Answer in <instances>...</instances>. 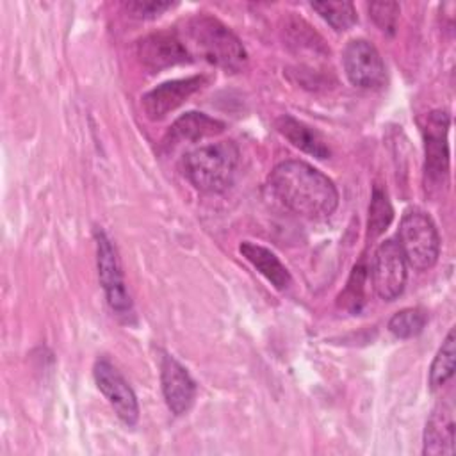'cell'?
Returning a JSON list of instances; mask_svg holds the SVG:
<instances>
[{"label":"cell","mask_w":456,"mask_h":456,"mask_svg":"<svg viewBox=\"0 0 456 456\" xmlns=\"http://www.w3.org/2000/svg\"><path fill=\"white\" fill-rule=\"evenodd\" d=\"M422 452L428 456L454 452V408L451 403H438L428 417Z\"/></svg>","instance_id":"4fadbf2b"},{"label":"cell","mask_w":456,"mask_h":456,"mask_svg":"<svg viewBox=\"0 0 456 456\" xmlns=\"http://www.w3.org/2000/svg\"><path fill=\"white\" fill-rule=\"evenodd\" d=\"M242 256L278 290H285L290 287L292 278L289 269L281 264V260L265 246L255 244L251 240H244L240 244Z\"/></svg>","instance_id":"5bb4252c"},{"label":"cell","mask_w":456,"mask_h":456,"mask_svg":"<svg viewBox=\"0 0 456 456\" xmlns=\"http://www.w3.org/2000/svg\"><path fill=\"white\" fill-rule=\"evenodd\" d=\"M240 153L233 141L210 142L191 150L182 159L187 180L203 192H223L235 178Z\"/></svg>","instance_id":"3957f363"},{"label":"cell","mask_w":456,"mask_h":456,"mask_svg":"<svg viewBox=\"0 0 456 456\" xmlns=\"http://www.w3.org/2000/svg\"><path fill=\"white\" fill-rule=\"evenodd\" d=\"M347 80L362 89H379L387 84V68L378 48L367 39H351L342 52Z\"/></svg>","instance_id":"8992f818"},{"label":"cell","mask_w":456,"mask_h":456,"mask_svg":"<svg viewBox=\"0 0 456 456\" xmlns=\"http://www.w3.org/2000/svg\"><path fill=\"white\" fill-rule=\"evenodd\" d=\"M310 7L338 32L349 30L358 20L353 2H312Z\"/></svg>","instance_id":"ac0fdd59"},{"label":"cell","mask_w":456,"mask_h":456,"mask_svg":"<svg viewBox=\"0 0 456 456\" xmlns=\"http://www.w3.org/2000/svg\"><path fill=\"white\" fill-rule=\"evenodd\" d=\"M363 281H365V267L363 265H356L353 269L351 280L347 283L346 294H351L349 299H346L347 303H351L353 310H358V303L362 301V292H363Z\"/></svg>","instance_id":"603a6c76"},{"label":"cell","mask_w":456,"mask_h":456,"mask_svg":"<svg viewBox=\"0 0 456 456\" xmlns=\"http://www.w3.org/2000/svg\"><path fill=\"white\" fill-rule=\"evenodd\" d=\"M137 55L141 62L153 71L187 62L191 57L180 36L169 30L153 32L142 37L137 43Z\"/></svg>","instance_id":"30bf717a"},{"label":"cell","mask_w":456,"mask_h":456,"mask_svg":"<svg viewBox=\"0 0 456 456\" xmlns=\"http://www.w3.org/2000/svg\"><path fill=\"white\" fill-rule=\"evenodd\" d=\"M178 36L191 55H200L224 69L239 71L248 61L240 39L217 18L205 12L185 20Z\"/></svg>","instance_id":"7a4b0ae2"},{"label":"cell","mask_w":456,"mask_h":456,"mask_svg":"<svg viewBox=\"0 0 456 456\" xmlns=\"http://www.w3.org/2000/svg\"><path fill=\"white\" fill-rule=\"evenodd\" d=\"M93 376L96 387L105 395L116 415L125 424L134 426L139 419V404L132 387L123 378V374L107 358H98L93 367Z\"/></svg>","instance_id":"ba28073f"},{"label":"cell","mask_w":456,"mask_h":456,"mask_svg":"<svg viewBox=\"0 0 456 456\" xmlns=\"http://www.w3.org/2000/svg\"><path fill=\"white\" fill-rule=\"evenodd\" d=\"M224 130V123L210 118L203 112H185L180 118L175 119V123L169 126L167 137L171 142H196L212 135H217Z\"/></svg>","instance_id":"2e32d148"},{"label":"cell","mask_w":456,"mask_h":456,"mask_svg":"<svg viewBox=\"0 0 456 456\" xmlns=\"http://www.w3.org/2000/svg\"><path fill=\"white\" fill-rule=\"evenodd\" d=\"M392 217H394V208L390 205L387 191L376 185L372 191L370 205H369V221H367L369 237L381 235L392 223Z\"/></svg>","instance_id":"ffe728a7"},{"label":"cell","mask_w":456,"mask_h":456,"mask_svg":"<svg viewBox=\"0 0 456 456\" xmlns=\"http://www.w3.org/2000/svg\"><path fill=\"white\" fill-rule=\"evenodd\" d=\"M276 130L296 148H299L301 151L314 155L315 159H326L330 157V148L326 144V141L322 139V135L314 130L312 126H308L306 123L283 114L276 119Z\"/></svg>","instance_id":"9a60e30c"},{"label":"cell","mask_w":456,"mask_h":456,"mask_svg":"<svg viewBox=\"0 0 456 456\" xmlns=\"http://www.w3.org/2000/svg\"><path fill=\"white\" fill-rule=\"evenodd\" d=\"M454 354H456V340H454V330L451 328L429 367L428 381L431 390H436L442 385H445L447 379H451V376L454 374Z\"/></svg>","instance_id":"e0dca14e"},{"label":"cell","mask_w":456,"mask_h":456,"mask_svg":"<svg viewBox=\"0 0 456 456\" xmlns=\"http://www.w3.org/2000/svg\"><path fill=\"white\" fill-rule=\"evenodd\" d=\"M171 7H175L173 2L162 0H134L126 4V9L137 18H155Z\"/></svg>","instance_id":"7402d4cb"},{"label":"cell","mask_w":456,"mask_h":456,"mask_svg":"<svg viewBox=\"0 0 456 456\" xmlns=\"http://www.w3.org/2000/svg\"><path fill=\"white\" fill-rule=\"evenodd\" d=\"M399 248L406 264L417 271L431 269L440 255V235L433 219L419 210L410 208L399 223Z\"/></svg>","instance_id":"277c9868"},{"label":"cell","mask_w":456,"mask_h":456,"mask_svg":"<svg viewBox=\"0 0 456 456\" xmlns=\"http://www.w3.org/2000/svg\"><path fill=\"white\" fill-rule=\"evenodd\" d=\"M369 12L374 23L387 34H394L397 18H399V4L397 2H372L369 4Z\"/></svg>","instance_id":"44dd1931"},{"label":"cell","mask_w":456,"mask_h":456,"mask_svg":"<svg viewBox=\"0 0 456 456\" xmlns=\"http://www.w3.org/2000/svg\"><path fill=\"white\" fill-rule=\"evenodd\" d=\"M370 280L376 294L385 301H394L406 285V260L399 244L392 239L381 242L372 256Z\"/></svg>","instance_id":"52a82bcc"},{"label":"cell","mask_w":456,"mask_h":456,"mask_svg":"<svg viewBox=\"0 0 456 456\" xmlns=\"http://www.w3.org/2000/svg\"><path fill=\"white\" fill-rule=\"evenodd\" d=\"M205 84L203 77H185L167 80L142 96V109L150 119H162L171 110L180 107L191 94H194Z\"/></svg>","instance_id":"8fae6325"},{"label":"cell","mask_w":456,"mask_h":456,"mask_svg":"<svg viewBox=\"0 0 456 456\" xmlns=\"http://www.w3.org/2000/svg\"><path fill=\"white\" fill-rule=\"evenodd\" d=\"M269 187L289 210L306 219H326L338 205L335 183L305 160L280 162L269 175Z\"/></svg>","instance_id":"6da1fadb"},{"label":"cell","mask_w":456,"mask_h":456,"mask_svg":"<svg viewBox=\"0 0 456 456\" xmlns=\"http://www.w3.org/2000/svg\"><path fill=\"white\" fill-rule=\"evenodd\" d=\"M96 255H98V276L105 292L109 306L125 315L132 310V301L125 287L119 258L110 239L103 232H96Z\"/></svg>","instance_id":"9c48e42d"},{"label":"cell","mask_w":456,"mask_h":456,"mask_svg":"<svg viewBox=\"0 0 456 456\" xmlns=\"http://www.w3.org/2000/svg\"><path fill=\"white\" fill-rule=\"evenodd\" d=\"M428 322V315L422 308H403L395 312L388 321V330L397 338H411L417 337Z\"/></svg>","instance_id":"d6986e66"},{"label":"cell","mask_w":456,"mask_h":456,"mask_svg":"<svg viewBox=\"0 0 456 456\" xmlns=\"http://www.w3.org/2000/svg\"><path fill=\"white\" fill-rule=\"evenodd\" d=\"M449 116L444 110H435L428 116L424 126V183L426 189L435 194L447 185L449 178Z\"/></svg>","instance_id":"5b68a950"},{"label":"cell","mask_w":456,"mask_h":456,"mask_svg":"<svg viewBox=\"0 0 456 456\" xmlns=\"http://www.w3.org/2000/svg\"><path fill=\"white\" fill-rule=\"evenodd\" d=\"M160 385L166 404L175 415H182L192 406L196 383L187 369L169 354H166L160 363Z\"/></svg>","instance_id":"7c38bea8"}]
</instances>
